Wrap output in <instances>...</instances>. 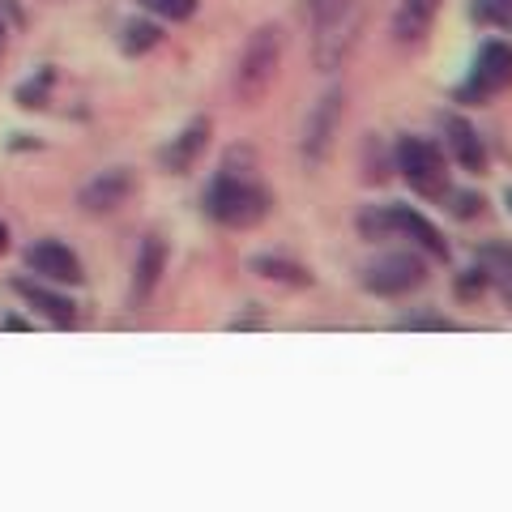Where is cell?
<instances>
[{
	"label": "cell",
	"mask_w": 512,
	"mask_h": 512,
	"mask_svg": "<svg viewBox=\"0 0 512 512\" xmlns=\"http://www.w3.org/2000/svg\"><path fill=\"white\" fill-rule=\"evenodd\" d=\"M269 205H274V197H269V188L256 180L252 171H235L231 163L222 167L210 184H205L201 192V210L205 218H214L218 227H231V231H248L256 227Z\"/></svg>",
	"instance_id": "1"
},
{
	"label": "cell",
	"mask_w": 512,
	"mask_h": 512,
	"mask_svg": "<svg viewBox=\"0 0 512 512\" xmlns=\"http://www.w3.org/2000/svg\"><path fill=\"white\" fill-rule=\"evenodd\" d=\"M312 22V60L320 73H338L350 64L363 35V0H329L325 9L308 13Z\"/></svg>",
	"instance_id": "2"
},
{
	"label": "cell",
	"mask_w": 512,
	"mask_h": 512,
	"mask_svg": "<svg viewBox=\"0 0 512 512\" xmlns=\"http://www.w3.org/2000/svg\"><path fill=\"white\" fill-rule=\"evenodd\" d=\"M282 52H286V35L278 22H261L248 35L244 52L235 60V77H231V90L244 107H256L278 82V69H282Z\"/></svg>",
	"instance_id": "3"
},
{
	"label": "cell",
	"mask_w": 512,
	"mask_h": 512,
	"mask_svg": "<svg viewBox=\"0 0 512 512\" xmlns=\"http://www.w3.org/2000/svg\"><path fill=\"white\" fill-rule=\"evenodd\" d=\"M393 171L427 201H440L448 192V158L431 137H397L393 141Z\"/></svg>",
	"instance_id": "4"
},
{
	"label": "cell",
	"mask_w": 512,
	"mask_h": 512,
	"mask_svg": "<svg viewBox=\"0 0 512 512\" xmlns=\"http://www.w3.org/2000/svg\"><path fill=\"white\" fill-rule=\"evenodd\" d=\"M427 282V261L419 248H402V252H380L376 261L363 265L359 286L367 295H380V299H402L410 291H419Z\"/></svg>",
	"instance_id": "5"
},
{
	"label": "cell",
	"mask_w": 512,
	"mask_h": 512,
	"mask_svg": "<svg viewBox=\"0 0 512 512\" xmlns=\"http://www.w3.org/2000/svg\"><path fill=\"white\" fill-rule=\"evenodd\" d=\"M342 120H346V90L342 86H329L312 103L308 120H303L299 154H303V163H308V171L329 163V154H333V146H338V137H342Z\"/></svg>",
	"instance_id": "6"
},
{
	"label": "cell",
	"mask_w": 512,
	"mask_h": 512,
	"mask_svg": "<svg viewBox=\"0 0 512 512\" xmlns=\"http://www.w3.org/2000/svg\"><path fill=\"white\" fill-rule=\"evenodd\" d=\"M512 86V47L504 39H487L470 64V77L457 86V103H487Z\"/></svg>",
	"instance_id": "7"
},
{
	"label": "cell",
	"mask_w": 512,
	"mask_h": 512,
	"mask_svg": "<svg viewBox=\"0 0 512 512\" xmlns=\"http://www.w3.org/2000/svg\"><path fill=\"white\" fill-rule=\"evenodd\" d=\"M26 269L52 286H82L86 282L82 256L64 244V239H35V244L26 248Z\"/></svg>",
	"instance_id": "8"
},
{
	"label": "cell",
	"mask_w": 512,
	"mask_h": 512,
	"mask_svg": "<svg viewBox=\"0 0 512 512\" xmlns=\"http://www.w3.org/2000/svg\"><path fill=\"white\" fill-rule=\"evenodd\" d=\"M9 291L18 295L30 312H39L52 329H73L77 325V303L64 295V286H52V282H43V278H9Z\"/></svg>",
	"instance_id": "9"
},
{
	"label": "cell",
	"mask_w": 512,
	"mask_h": 512,
	"mask_svg": "<svg viewBox=\"0 0 512 512\" xmlns=\"http://www.w3.org/2000/svg\"><path fill=\"white\" fill-rule=\"evenodd\" d=\"M137 192V175L128 171V167H107L99 171L94 180L82 184V192H77V205H82V214H94V218H103V214H116L120 205L128 201Z\"/></svg>",
	"instance_id": "10"
},
{
	"label": "cell",
	"mask_w": 512,
	"mask_h": 512,
	"mask_svg": "<svg viewBox=\"0 0 512 512\" xmlns=\"http://www.w3.org/2000/svg\"><path fill=\"white\" fill-rule=\"evenodd\" d=\"M384 214H389V235L393 239H410V248L436 256V261H448V239L427 214H419L414 205H384Z\"/></svg>",
	"instance_id": "11"
},
{
	"label": "cell",
	"mask_w": 512,
	"mask_h": 512,
	"mask_svg": "<svg viewBox=\"0 0 512 512\" xmlns=\"http://www.w3.org/2000/svg\"><path fill=\"white\" fill-rule=\"evenodd\" d=\"M167 274V239L163 235H146L137 248V261H133V282H128V308L141 312L146 303L154 299L158 282Z\"/></svg>",
	"instance_id": "12"
},
{
	"label": "cell",
	"mask_w": 512,
	"mask_h": 512,
	"mask_svg": "<svg viewBox=\"0 0 512 512\" xmlns=\"http://www.w3.org/2000/svg\"><path fill=\"white\" fill-rule=\"evenodd\" d=\"M210 133H214V124L210 116H197V120H188L180 133H175L163 150H158V167H163L167 175H188L192 167L201 163V154L210 150Z\"/></svg>",
	"instance_id": "13"
},
{
	"label": "cell",
	"mask_w": 512,
	"mask_h": 512,
	"mask_svg": "<svg viewBox=\"0 0 512 512\" xmlns=\"http://www.w3.org/2000/svg\"><path fill=\"white\" fill-rule=\"evenodd\" d=\"M440 137H444V154L453 158L461 171H470V175L487 171V141L466 116H444L440 120Z\"/></svg>",
	"instance_id": "14"
},
{
	"label": "cell",
	"mask_w": 512,
	"mask_h": 512,
	"mask_svg": "<svg viewBox=\"0 0 512 512\" xmlns=\"http://www.w3.org/2000/svg\"><path fill=\"white\" fill-rule=\"evenodd\" d=\"M436 18H440V0H397L389 35L397 47H423Z\"/></svg>",
	"instance_id": "15"
},
{
	"label": "cell",
	"mask_w": 512,
	"mask_h": 512,
	"mask_svg": "<svg viewBox=\"0 0 512 512\" xmlns=\"http://www.w3.org/2000/svg\"><path fill=\"white\" fill-rule=\"evenodd\" d=\"M474 265L487 274L491 291H500V299L512 308V244H504V239H491V244L478 248Z\"/></svg>",
	"instance_id": "16"
},
{
	"label": "cell",
	"mask_w": 512,
	"mask_h": 512,
	"mask_svg": "<svg viewBox=\"0 0 512 512\" xmlns=\"http://www.w3.org/2000/svg\"><path fill=\"white\" fill-rule=\"evenodd\" d=\"M252 274H261L265 282H282V286H295V291H303V286H312V269L291 261V256H252Z\"/></svg>",
	"instance_id": "17"
},
{
	"label": "cell",
	"mask_w": 512,
	"mask_h": 512,
	"mask_svg": "<svg viewBox=\"0 0 512 512\" xmlns=\"http://www.w3.org/2000/svg\"><path fill=\"white\" fill-rule=\"evenodd\" d=\"M116 43H120L124 56H146V52H154V47L163 43V22L150 18V13H146V18H128L120 26Z\"/></svg>",
	"instance_id": "18"
},
{
	"label": "cell",
	"mask_w": 512,
	"mask_h": 512,
	"mask_svg": "<svg viewBox=\"0 0 512 512\" xmlns=\"http://www.w3.org/2000/svg\"><path fill=\"white\" fill-rule=\"evenodd\" d=\"M359 167H363V184H367V188L389 184V180H393V150L384 146L376 133L363 137V146H359Z\"/></svg>",
	"instance_id": "19"
},
{
	"label": "cell",
	"mask_w": 512,
	"mask_h": 512,
	"mask_svg": "<svg viewBox=\"0 0 512 512\" xmlns=\"http://www.w3.org/2000/svg\"><path fill=\"white\" fill-rule=\"evenodd\" d=\"M52 86H56V69L52 64H43L35 77H26V82L13 90V99H18V107H26V111H43L47 99H52Z\"/></svg>",
	"instance_id": "20"
},
{
	"label": "cell",
	"mask_w": 512,
	"mask_h": 512,
	"mask_svg": "<svg viewBox=\"0 0 512 512\" xmlns=\"http://www.w3.org/2000/svg\"><path fill=\"white\" fill-rule=\"evenodd\" d=\"M470 18L478 26L508 30L512 26V0H470Z\"/></svg>",
	"instance_id": "21"
},
{
	"label": "cell",
	"mask_w": 512,
	"mask_h": 512,
	"mask_svg": "<svg viewBox=\"0 0 512 512\" xmlns=\"http://www.w3.org/2000/svg\"><path fill=\"white\" fill-rule=\"evenodd\" d=\"M444 210L448 214H453V218H461V222H470V218H478V214H483V192H470V188H448L444 192Z\"/></svg>",
	"instance_id": "22"
},
{
	"label": "cell",
	"mask_w": 512,
	"mask_h": 512,
	"mask_svg": "<svg viewBox=\"0 0 512 512\" xmlns=\"http://www.w3.org/2000/svg\"><path fill=\"white\" fill-rule=\"evenodd\" d=\"M137 5L158 22H188L197 13V0H137Z\"/></svg>",
	"instance_id": "23"
},
{
	"label": "cell",
	"mask_w": 512,
	"mask_h": 512,
	"mask_svg": "<svg viewBox=\"0 0 512 512\" xmlns=\"http://www.w3.org/2000/svg\"><path fill=\"white\" fill-rule=\"evenodd\" d=\"M359 239H367V244H384V239H393L384 205H363L359 210Z\"/></svg>",
	"instance_id": "24"
},
{
	"label": "cell",
	"mask_w": 512,
	"mask_h": 512,
	"mask_svg": "<svg viewBox=\"0 0 512 512\" xmlns=\"http://www.w3.org/2000/svg\"><path fill=\"white\" fill-rule=\"evenodd\" d=\"M397 329H406V333H448L453 320H448L444 312H419V316H402Z\"/></svg>",
	"instance_id": "25"
},
{
	"label": "cell",
	"mask_w": 512,
	"mask_h": 512,
	"mask_svg": "<svg viewBox=\"0 0 512 512\" xmlns=\"http://www.w3.org/2000/svg\"><path fill=\"white\" fill-rule=\"evenodd\" d=\"M453 291H457V299H466V303H470V299H478L483 291H491V286H487V274H483V269L470 265V269H461V274H457Z\"/></svg>",
	"instance_id": "26"
},
{
	"label": "cell",
	"mask_w": 512,
	"mask_h": 512,
	"mask_svg": "<svg viewBox=\"0 0 512 512\" xmlns=\"http://www.w3.org/2000/svg\"><path fill=\"white\" fill-rule=\"evenodd\" d=\"M256 325H261V312H256V303H252L248 316H235V320H231V329H256Z\"/></svg>",
	"instance_id": "27"
},
{
	"label": "cell",
	"mask_w": 512,
	"mask_h": 512,
	"mask_svg": "<svg viewBox=\"0 0 512 512\" xmlns=\"http://www.w3.org/2000/svg\"><path fill=\"white\" fill-rule=\"evenodd\" d=\"M0 325L13 329V333H26V329H30V320H26V316H5V320H0Z\"/></svg>",
	"instance_id": "28"
},
{
	"label": "cell",
	"mask_w": 512,
	"mask_h": 512,
	"mask_svg": "<svg viewBox=\"0 0 512 512\" xmlns=\"http://www.w3.org/2000/svg\"><path fill=\"white\" fill-rule=\"evenodd\" d=\"M5 252H9V227L0 222V256H5Z\"/></svg>",
	"instance_id": "29"
},
{
	"label": "cell",
	"mask_w": 512,
	"mask_h": 512,
	"mask_svg": "<svg viewBox=\"0 0 512 512\" xmlns=\"http://www.w3.org/2000/svg\"><path fill=\"white\" fill-rule=\"evenodd\" d=\"M5 39H9V26H5V13H0V52H5Z\"/></svg>",
	"instance_id": "30"
},
{
	"label": "cell",
	"mask_w": 512,
	"mask_h": 512,
	"mask_svg": "<svg viewBox=\"0 0 512 512\" xmlns=\"http://www.w3.org/2000/svg\"><path fill=\"white\" fill-rule=\"evenodd\" d=\"M504 210H508V218H512V188H504Z\"/></svg>",
	"instance_id": "31"
},
{
	"label": "cell",
	"mask_w": 512,
	"mask_h": 512,
	"mask_svg": "<svg viewBox=\"0 0 512 512\" xmlns=\"http://www.w3.org/2000/svg\"><path fill=\"white\" fill-rule=\"evenodd\" d=\"M329 0H308V13H316V9H325Z\"/></svg>",
	"instance_id": "32"
}]
</instances>
